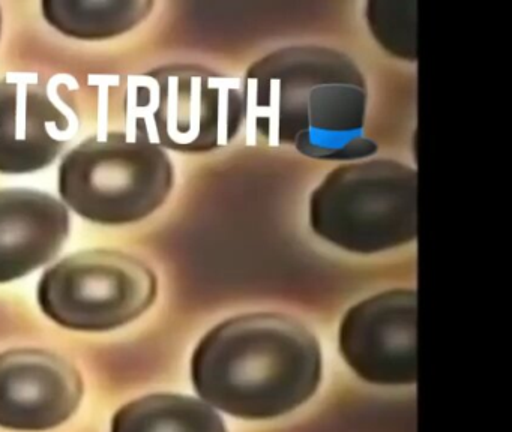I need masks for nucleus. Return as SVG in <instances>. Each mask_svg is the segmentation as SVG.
Returning <instances> with one entry per match:
<instances>
[{
  "label": "nucleus",
  "mask_w": 512,
  "mask_h": 432,
  "mask_svg": "<svg viewBox=\"0 0 512 432\" xmlns=\"http://www.w3.org/2000/svg\"><path fill=\"white\" fill-rule=\"evenodd\" d=\"M245 123L269 144L322 161L377 152L364 134L368 90L352 57L322 45H290L256 60L241 81Z\"/></svg>",
  "instance_id": "nucleus-1"
},
{
  "label": "nucleus",
  "mask_w": 512,
  "mask_h": 432,
  "mask_svg": "<svg viewBox=\"0 0 512 432\" xmlns=\"http://www.w3.org/2000/svg\"><path fill=\"white\" fill-rule=\"evenodd\" d=\"M191 372L197 393L214 407L242 419H271L314 395L322 353L301 321L256 312L206 333L194 351Z\"/></svg>",
  "instance_id": "nucleus-2"
},
{
  "label": "nucleus",
  "mask_w": 512,
  "mask_h": 432,
  "mask_svg": "<svg viewBox=\"0 0 512 432\" xmlns=\"http://www.w3.org/2000/svg\"><path fill=\"white\" fill-rule=\"evenodd\" d=\"M175 170L146 132L92 135L59 165L62 203L86 221L127 225L149 218L172 192Z\"/></svg>",
  "instance_id": "nucleus-3"
},
{
  "label": "nucleus",
  "mask_w": 512,
  "mask_h": 432,
  "mask_svg": "<svg viewBox=\"0 0 512 432\" xmlns=\"http://www.w3.org/2000/svg\"><path fill=\"white\" fill-rule=\"evenodd\" d=\"M310 225L353 254L409 245L418 239V171L385 158L340 165L311 194Z\"/></svg>",
  "instance_id": "nucleus-4"
},
{
  "label": "nucleus",
  "mask_w": 512,
  "mask_h": 432,
  "mask_svg": "<svg viewBox=\"0 0 512 432\" xmlns=\"http://www.w3.org/2000/svg\"><path fill=\"white\" fill-rule=\"evenodd\" d=\"M137 87L136 129L163 149L205 153L229 146L245 125L241 80L200 65H167Z\"/></svg>",
  "instance_id": "nucleus-5"
},
{
  "label": "nucleus",
  "mask_w": 512,
  "mask_h": 432,
  "mask_svg": "<svg viewBox=\"0 0 512 432\" xmlns=\"http://www.w3.org/2000/svg\"><path fill=\"white\" fill-rule=\"evenodd\" d=\"M158 293L154 270L127 252L88 249L62 258L38 282L41 311L59 326L107 332L145 314Z\"/></svg>",
  "instance_id": "nucleus-6"
},
{
  "label": "nucleus",
  "mask_w": 512,
  "mask_h": 432,
  "mask_svg": "<svg viewBox=\"0 0 512 432\" xmlns=\"http://www.w3.org/2000/svg\"><path fill=\"white\" fill-rule=\"evenodd\" d=\"M415 290L383 291L344 315L340 350L356 374L374 384L401 386L416 381Z\"/></svg>",
  "instance_id": "nucleus-7"
},
{
  "label": "nucleus",
  "mask_w": 512,
  "mask_h": 432,
  "mask_svg": "<svg viewBox=\"0 0 512 432\" xmlns=\"http://www.w3.org/2000/svg\"><path fill=\"white\" fill-rule=\"evenodd\" d=\"M83 395L77 369L58 354L19 348L0 354V426L47 431L76 413Z\"/></svg>",
  "instance_id": "nucleus-8"
},
{
  "label": "nucleus",
  "mask_w": 512,
  "mask_h": 432,
  "mask_svg": "<svg viewBox=\"0 0 512 432\" xmlns=\"http://www.w3.org/2000/svg\"><path fill=\"white\" fill-rule=\"evenodd\" d=\"M76 131V117L47 84L20 77L0 80V173L44 170Z\"/></svg>",
  "instance_id": "nucleus-9"
},
{
  "label": "nucleus",
  "mask_w": 512,
  "mask_h": 432,
  "mask_svg": "<svg viewBox=\"0 0 512 432\" xmlns=\"http://www.w3.org/2000/svg\"><path fill=\"white\" fill-rule=\"evenodd\" d=\"M68 207L47 192L0 189V284L50 263L70 236Z\"/></svg>",
  "instance_id": "nucleus-10"
},
{
  "label": "nucleus",
  "mask_w": 512,
  "mask_h": 432,
  "mask_svg": "<svg viewBox=\"0 0 512 432\" xmlns=\"http://www.w3.org/2000/svg\"><path fill=\"white\" fill-rule=\"evenodd\" d=\"M154 6L152 0H43L41 11L67 38L104 41L136 29Z\"/></svg>",
  "instance_id": "nucleus-11"
},
{
  "label": "nucleus",
  "mask_w": 512,
  "mask_h": 432,
  "mask_svg": "<svg viewBox=\"0 0 512 432\" xmlns=\"http://www.w3.org/2000/svg\"><path fill=\"white\" fill-rule=\"evenodd\" d=\"M112 432H226L221 417L199 399L149 395L122 407Z\"/></svg>",
  "instance_id": "nucleus-12"
},
{
  "label": "nucleus",
  "mask_w": 512,
  "mask_h": 432,
  "mask_svg": "<svg viewBox=\"0 0 512 432\" xmlns=\"http://www.w3.org/2000/svg\"><path fill=\"white\" fill-rule=\"evenodd\" d=\"M365 18L371 35L386 53L418 62V2L370 0L365 5Z\"/></svg>",
  "instance_id": "nucleus-13"
},
{
  "label": "nucleus",
  "mask_w": 512,
  "mask_h": 432,
  "mask_svg": "<svg viewBox=\"0 0 512 432\" xmlns=\"http://www.w3.org/2000/svg\"><path fill=\"white\" fill-rule=\"evenodd\" d=\"M2 24H4V18H2V8H0V38H2Z\"/></svg>",
  "instance_id": "nucleus-14"
}]
</instances>
